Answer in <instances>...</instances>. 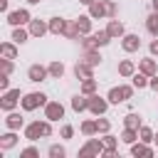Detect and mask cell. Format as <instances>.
<instances>
[{
	"mask_svg": "<svg viewBox=\"0 0 158 158\" xmlns=\"http://www.w3.org/2000/svg\"><path fill=\"white\" fill-rule=\"evenodd\" d=\"M22 133H25V138L30 143H35L40 138H47V136H52V121L49 118H44V121H30L22 128Z\"/></svg>",
	"mask_w": 158,
	"mask_h": 158,
	"instance_id": "1",
	"label": "cell"
},
{
	"mask_svg": "<svg viewBox=\"0 0 158 158\" xmlns=\"http://www.w3.org/2000/svg\"><path fill=\"white\" fill-rule=\"evenodd\" d=\"M133 91H136V86L133 84H118V86H111L109 89V94H106V99H109V104H123V101H128L131 96H133Z\"/></svg>",
	"mask_w": 158,
	"mask_h": 158,
	"instance_id": "2",
	"label": "cell"
},
{
	"mask_svg": "<svg viewBox=\"0 0 158 158\" xmlns=\"http://www.w3.org/2000/svg\"><path fill=\"white\" fill-rule=\"evenodd\" d=\"M44 104H47V94H42V91H27V94H22V99H20L22 111H35V109H40V106H44Z\"/></svg>",
	"mask_w": 158,
	"mask_h": 158,
	"instance_id": "3",
	"label": "cell"
},
{
	"mask_svg": "<svg viewBox=\"0 0 158 158\" xmlns=\"http://www.w3.org/2000/svg\"><path fill=\"white\" fill-rule=\"evenodd\" d=\"M104 141L101 138H91V136H86V143L79 148V158H99V156H104Z\"/></svg>",
	"mask_w": 158,
	"mask_h": 158,
	"instance_id": "4",
	"label": "cell"
},
{
	"mask_svg": "<svg viewBox=\"0 0 158 158\" xmlns=\"http://www.w3.org/2000/svg\"><path fill=\"white\" fill-rule=\"evenodd\" d=\"M20 99H22V91L20 89H7V91H2V96H0V109L7 114V111H15L17 109V104H20Z\"/></svg>",
	"mask_w": 158,
	"mask_h": 158,
	"instance_id": "5",
	"label": "cell"
},
{
	"mask_svg": "<svg viewBox=\"0 0 158 158\" xmlns=\"http://www.w3.org/2000/svg\"><path fill=\"white\" fill-rule=\"evenodd\" d=\"M30 20H32V15H30V10H27V7H20V10H10V12H7V25H12V27H22V25H30Z\"/></svg>",
	"mask_w": 158,
	"mask_h": 158,
	"instance_id": "6",
	"label": "cell"
},
{
	"mask_svg": "<svg viewBox=\"0 0 158 158\" xmlns=\"http://www.w3.org/2000/svg\"><path fill=\"white\" fill-rule=\"evenodd\" d=\"M109 99L106 96H99V94H91L89 96V114H94V116H104L106 111H109Z\"/></svg>",
	"mask_w": 158,
	"mask_h": 158,
	"instance_id": "7",
	"label": "cell"
},
{
	"mask_svg": "<svg viewBox=\"0 0 158 158\" xmlns=\"http://www.w3.org/2000/svg\"><path fill=\"white\" fill-rule=\"evenodd\" d=\"M27 30H30V35H32V37H37V40H40V37H44V35L49 32V22H47V20H40V17H32V20H30V25H27Z\"/></svg>",
	"mask_w": 158,
	"mask_h": 158,
	"instance_id": "8",
	"label": "cell"
},
{
	"mask_svg": "<svg viewBox=\"0 0 158 158\" xmlns=\"http://www.w3.org/2000/svg\"><path fill=\"white\" fill-rule=\"evenodd\" d=\"M27 123H25V116L20 114V111H7L5 114V128H10V131H20V128H25Z\"/></svg>",
	"mask_w": 158,
	"mask_h": 158,
	"instance_id": "9",
	"label": "cell"
},
{
	"mask_svg": "<svg viewBox=\"0 0 158 158\" xmlns=\"http://www.w3.org/2000/svg\"><path fill=\"white\" fill-rule=\"evenodd\" d=\"M121 47H123V52L133 54V52H138V49H141V37H138V35H133V32H126V35L121 37Z\"/></svg>",
	"mask_w": 158,
	"mask_h": 158,
	"instance_id": "10",
	"label": "cell"
},
{
	"mask_svg": "<svg viewBox=\"0 0 158 158\" xmlns=\"http://www.w3.org/2000/svg\"><path fill=\"white\" fill-rule=\"evenodd\" d=\"M47 77H49V69H47L44 64H30V69H27V79H30V81L40 84V81H44Z\"/></svg>",
	"mask_w": 158,
	"mask_h": 158,
	"instance_id": "11",
	"label": "cell"
},
{
	"mask_svg": "<svg viewBox=\"0 0 158 158\" xmlns=\"http://www.w3.org/2000/svg\"><path fill=\"white\" fill-rule=\"evenodd\" d=\"M44 118H49V121L64 118V106H62L59 101H47V104H44Z\"/></svg>",
	"mask_w": 158,
	"mask_h": 158,
	"instance_id": "12",
	"label": "cell"
},
{
	"mask_svg": "<svg viewBox=\"0 0 158 158\" xmlns=\"http://www.w3.org/2000/svg\"><path fill=\"white\" fill-rule=\"evenodd\" d=\"M106 32L111 35V40H121V37L126 35V27H123V22H121V20H116V17H109Z\"/></svg>",
	"mask_w": 158,
	"mask_h": 158,
	"instance_id": "13",
	"label": "cell"
},
{
	"mask_svg": "<svg viewBox=\"0 0 158 158\" xmlns=\"http://www.w3.org/2000/svg\"><path fill=\"white\" fill-rule=\"evenodd\" d=\"M131 156L133 158H151L153 156V148H151V143L136 141V143H131Z\"/></svg>",
	"mask_w": 158,
	"mask_h": 158,
	"instance_id": "14",
	"label": "cell"
},
{
	"mask_svg": "<svg viewBox=\"0 0 158 158\" xmlns=\"http://www.w3.org/2000/svg\"><path fill=\"white\" fill-rule=\"evenodd\" d=\"M74 77H77L79 81H84V79H91V77H94V67L79 59V62L74 64Z\"/></svg>",
	"mask_w": 158,
	"mask_h": 158,
	"instance_id": "15",
	"label": "cell"
},
{
	"mask_svg": "<svg viewBox=\"0 0 158 158\" xmlns=\"http://www.w3.org/2000/svg\"><path fill=\"white\" fill-rule=\"evenodd\" d=\"M101 141H104V158H114L116 156V146H118V138L111 136V133H101Z\"/></svg>",
	"mask_w": 158,
	"mask_h": 158,
	"instance_id": "16",
	"label": "cell"
},
{
	"mask_svg": "<svg viewBox=\"0 0 158 158\" xmlns=\"http://www.w3.org/2000/svg\"><path fill=\"white\" fill-rule=\"evenodd\" d=\"M138 69H141L143 74H148V77L158 74V62H156V57L151 54V57H146V59H138Z\"/></svg>",
	"mask_w": 158,
	"mask_h": 158,
	"instance_id": "17",
	"label": "cell"
},
{
	"mask_svg": "<svg viewBox=\"0 0 158 158\" xmlns=\"http://www.w3.org/2000/svg\"><path fill=\"white\" fill-rule=\"evenodd\" d=\"M69 104H72V111H77V114L89 111V96H86V94H81V91H79V94H74Z\"/></svg>",
	"mask_w": 158,
	"mask_h": 158,
	"instance_id": "18",
	"label": "cell"
},
{
	"mask_svg": "<svg viewBox=\"0 0 158 158\" xmlns=\"http://www.w3.org/2000/svg\"><path fill=\"white\" fill-rule=\"evenodd\" d=\"M116 72H118V77L131 79V77L136 74V64H133V59H121V62H118V67H116Z\"/></svg>",
	"mask_w": 158,
	"mask_h": 158,
	"instance_id": "19",
	"label": "cell"
},
{
	"mask_svg": "<svg viewBox=\"0 0 158 158\" xmlns=\"http://www.w3.org/2000/svg\"><path fill=\"white\" fill-rule=\"evenodd\" d=\"M17 138H20V136H17V131H10V128H7V131L0 136V148H2V151L15 148V146H17Z\"/></svg>",
	"mask_w": 158,
	"mask_h": 158,
	"instance_id": "20",
	"label": "cell"
},
{
	"mask_svg": "<svg viewBox=\"0 0 158 158\" xmlns=\"http://www.w3.org/2000/svg\"><path fill=\"white\" fill-rule=\"evenodd\" d=\"M89 15H91V20L106 17V2H104V0H94V2L89 5Z\"/></svg>",
	"mask_w": 158,
	"mask_h": 158,
	"instance_id": "21",
	"label": "cell"
},
{
	"mask_svg": "<svg viewBox=\"0 0 158 158\" xmlns=\"http://www.w3.org/2000/svg\"><path fill=\"white\" fill-rule=\"evenodd\" d=\"M143 126V116L141 114H136V111H131V114H126L123 116V128H141Z\"/></svg>",
	"mask_w": 158,
	"mask_h": 158,
	"instance_id": "22",
	"label": "cell"
},
{
	"mask_svg": "<svg viewBox=\"0 0 158 158\" xmlns=\"http://www.w3.org/2000/svg\"><path fill=\"white\" fill-rule=\"evenodd\" d=\"M74 22H77L79 35H91V15H89V12H86V15H79Z\"/></svg>",
	"mask_w": 158,
	"mask_h": 158,
	"instance_id": "23",
	"label": "cell"
},
{
	"mask_svg": "<svg viewBox=\"0 0 158 158\" xmlns=\"http://www.w3.org/2000/svg\"><path fill=\"white\" fill-rule=\"evenodd\" d=\"M101 54H99V49H84V54H81V62H86V64H91V67H99L101 64Z\"/></svg>",
	"mask_w": 158,
	"mask_h": 158,
	"instance_id": "24",
	"label": "cell"
},
{
	"mask_svg": "<svg viewBox=\"0 0 158 158\" xmlns=\"http://www.w3.org/2000/svg\"><path fill=\"white\" fill-rule=\"evenodd\" d=\"M47 22H49V35H62L64 27H67V20L64 17H49Z\"/></svg>",
	"mask_w": 158,
	"mask_h": 158,
	"instance_id": "25",
	"label": "cell"
},
{
	"mask_svg": "<svg viewBox=\"0 0 158 158\" xmlns=\"http://www.w3.org/2000/svg\"><path fill=\"white\" fill-rule=\"evenodd\" d=\"M32 35H30V30H25V27H12V42H17V44H25L27 40H30Z\"/></svg>",
	"mask_w": 158,
	"mask_h": 158,
	"instance_id": "26",
	"label": "cell"
},
{
	"mask_svg": "<svg viewBox=\"0 0 158 158\" xmlns=\"http://www.w3.org/2000/svg\"><path fill=\"white\" fill-rule=\"evenodd\" d=\"M0 54L7 59H17V42H2L0 44Z\"/></svg>",
	"mask_w": 158,
	"mask_h": 158,
	"instance_id": "27",
	"label": "cell"
},
{
	"mask_svg": "<svg viewBox=\"0 0 158 158\" xmlns=\"http://www.w3.org/2000/svg\"><path fill=\"white\" fill-rule=\"evenodd\" d=\"M47 69H49V77H52V79H62V77H64V72H67V69H64V64H62L59 59L49 62V64H47Z\"/></svg>",
	"mask_w": 158,
	"mask_h": 158,
	"instance_id": "28",
	"label": "cell"
},
{
	"mask_svg": "<svg viewBox=\"0 0 158 158\" xmlns=\"http://www.w3.org/2000/svg\"><path fill=\"white\" fill-rule=\"evenodd\" d=\"M148 81H151V77H148V74H143L141 69L131 77V84H133L136 89H146V86H148Z\"/></svg>",
	"mask_w": 158,
	"mask_h": 158,
	"instance_id": "29",
	"label": "cell"
},
{
	"mask_svg": "<svg viewBox=\"0 0 158 158\" xmlns=\"http://www.w3.org/2000/svg\"><path fill=\"white\" fill-rule=\"evenodd\" d=\"M146 30H148V35L158 37V12H156V10L146 17Z\"/></svg>",
	"mask_w": 158,
	"mask_h": 158,
	"instance_id": "30",
	"label": "cell"
},
{
	"mask_svg": "<svg viewBox=\"0 0 158 158\" xmlns=\"http://www.w3.org/2000/svg\"><path fill=\"white\" fill-rule=\"evenodd\" d=\"M62 37H67V40H79V37H81L79 30H77V22H74V20H67V27H64Z\"/></svg>",
	"mask_w": 158,
	"mask_h": 158,
	"instance_id": "31",
	"label": "cell"
},
{
	"mask_svg": "<svg viewBox=\"0 0 158 158\" xmlns=\"http://www.w3.org/2000/svg\"><path fill=\"white\" fill-rule=\"evenodd\" d=\"M79 131H81L84 136H96V133H99V131H96V118H86V121H81Z\"/></svg>",
	"mask_w": 158,
	"mask_h": 158,
	"instance_id": "32",
	"label": "cell"
},
{
	"mask_svg": "<svg viewBox=\"0 0 158 158\" xmlns=\"http://www.w3.org/2000/svg\"><path fill=\"white\" fill-rule=\"evenodd\" d=\"M94 42H96V47L101 49V47H106L109 42H111V35L106 32V27L104 30H99V32H94Z\"/></svg>",
	"mask_w": 158,
	"mask_h": 158,
	"instance_id": "33",
	"label": "cell"
},
{
	"mask_svg": "<svg viewBox=\"0 0 158 158\" xmlns=\"http://www.w3.org/2000/svg\"><path fill=\"white\" fill-rule=\"evenodd\" d=\"M118 138H121L126 146H131V143H136V141H138V131H136V128H123Z\"/></svg>",
	"mask_w": 158,
	"mask_h": 158,
	"instance_id": "34",
	"label": "cell"
},
{
	"mask_svg": "<svg viewBox=\"0 0 158 158\" xmlns=\"http://www.w3.org/2000/svg\"><path fill=\"white\" fill-rule=\"evenodd\" d=\"M47 156H49V158H67V148H64L62 143H52V146L47 148Z\"/></svg>",
	"mask_w": 158,
	"mask_h": 158,
	"instance_id": "35",
	"label": "cell"
},
{
	"mask_svg": "<svg viewBox=\"0 0 158 158\" xmlns=\"http://www.w3.org/2000/svg\"><path fill=\"white\" fill-rule=\"evenodd\" d=\"M79 91H81V94H86V96L96 94V79H94V77H91V79H84V81H81V86H79Z\"/></svg>",
	"mask_w": 158,
	"mask_h": 158,
	"instance_id": "36",
	"label": "cell"
},
{
	"mask_svg": "<svg viewBox=\"0 0 158 158\" xmlns=\"http://www.w3.org/2000/svg\"><path fill=\"white\" fill-rule=\"evenodd\" d=\"M153 136H156L153 128H148V126H141V128H138V141H143V143H153Z\"/></svg>",
	"mask_w": 158,
	"mask_h": 158,
	"instance_id": "37",
	"label": "cell"
},
{
	"mask_svg": "<svg viewBox=\"0 0 158 158\" xmlns=\"http://www.w3.org/2000/svg\"><path fill=\"white\" fill-rule=\"evenodd\" d=\"M96 131L99 133H109L111 131V121L104 118V116H96Z\"/></svg>",
	"mask_w": 158,
	"mask_h": 158,
	"instance_id": "38",
	"label": "cell"
},
{
	"mask_svg": "<svg viewBox=\"0 0 158 158\" xmlns=\"http://www.w3.org/2000/svg\"><path fill=\"white\" fill-rule=\"evenodd\" d=\"M0 67H2V74H7V77L15 72V62H12V59H7V57H2V59H0Z\"/></svg>",
	"mask_w": 158,
	"mask_h": 158,
	"instance_id": "39",
	"label": "cell"
},
{
	"mask_svg": "<svg viewBox=\"0 0 158 158\" xmlns=\"http://www.w3.org/2000/svg\"><path fill=\"white\" fill-rule=\"evenodd\" d=\"M59 138H64V141L74 138V126H72V123H64V126L59 128Z\"/></svg>",
	"mask_w": 158,
	"mask_h": 158,
	"instance_id": "40",
	"label": "cell"
},
{
	"mask_svg": "<svg viewBox=\"0 0 158 158\" xmlns=\"http://www.w3.org/2000/svg\"><path fill=\"white\" fill-rule=\"evenodd\" d=\"M37 156H40V148L37 146H27V148L20 151V158H37Z\"/></svg>",
	"mask_w": 158,
	"mask_h": 158,
	"instance_id": "41",
	"label": "cell"
},
{
	"mask_svg": "<svg viewBox=\"0 0 158 158\" xmlns=\"http://www.w3.org/2000/svg\"><path fill=\"white\" fill-rule=\"evenodd\" d=\"M106 2V17H118V5L114 0H104Z\"/></svg>",
	"mask_w": 158,
	"mask_h": 158,
	"instance_id": "42",
	"label": "cell"
},
{
	"mask_svg": "<svg viewBox=\"0 0 158 158\" xmlns=\"http://www.w3.org/2000/svg\"><path fill=\"white\" fill-rule=\"evenodd\" d=\"M7 89H10V77L2 74V77H0V91H7Z\"/></svg>",
	"mask_w": 158,
	"mask_h": 158,
	"instance_id": "43",
	"label": "cell"
},
{
	"mask_svg": "<svg viewBox=\"0 0 158 158\" xmlns=\"http://www.w3.org/2000/svg\"><path fill=\"white\" fill-rule=\"evenodd\" d=\"M148 52H151L153 57H158V37H156V40H151V44H148Z\"/></svg>",
	"mask_w": 158,
	"mask_h": 158,
	"instance_id": "44",
	"label": "cell"
},
{
	"mask_svg": "<svg viewBox=\"0 0 158 158\" xmlns=\"http://www.w3.org/2000/svg\"><path fill=\"white\" fill-rule=\"evenodd\" d=\"M0 12H10V0H0Z\"/></svg>",
	"mask_w": 158,
	"mask_h": 158,
	"instance_id": "45",
	"label": "cell"
},
{
	"mask_svg": "<svg viewBox=\"0 0 158 158\" xmlns=\"http://www.w3.org/2000/svg\"><path fill=\"white\" fill-rule=\"evenodd\" d=\"M148 86H151L153 91H158V74H153V77H151V81H148Z\"/></svg>",
	"mask_w": 158,
	"mask_h": 158,
	"instance_id": "46",
	"label": "cell"
},
{
	"mask_svg": "<svg viewBox=\"0 0 158 158\" xmlns=\"http://www.w3.org/2000/svg\"><path fill=\"white\" fill-rule=\"evenodd\" d=\"M151 7H153V10L158 12V0H151Z\"/></svg>",
	"mask_w": 158,
	"mask_h": 158,
	"instance_id": "47",
	"label": "cell"
},
{
	"mask_svg": "<svg viewBox=\"0 0 158 158\" xmlns=\"http://www.w3.org/2000/svg\"><path fill=\"white\" fill-rule=\"evenodd\" d=\"M27 5H40V0H25Z\"/></svg>",
	"mask_w": 158,
	"mask_h": 158,
	"instance_id": "48",
	"label": "cell"
},
{
	"mask_svg": "<svg viewBox=\"0 0 158 158\" xmlns=\"http://www.w3.org/2000/svg\"><path fill=\"white\" fill-rule=\"evenodd\" d=\"M79 2H81V5H86V7H89V5H91V2H94V0H79Z\"/></svg>",
	"mask_w": 158,
	"mask_h": 158,
	"instance_id": "49",
	"label": "cell"
},
{
	"mask_svg": "<svg viewBox=\"0 0 158 158\" xmlns=\"http://www.w3.org/2000/svg\"><path fill=\"white\" fill-rule=\"evenodd\" d=\"M153 143H156V146H158V133H156V136H153Z\"/></svg>",
	"mask_w": 158,
	"mask_h": 158,
	"instance_id": "50",
	"label": "cell"
}]
</instances>
